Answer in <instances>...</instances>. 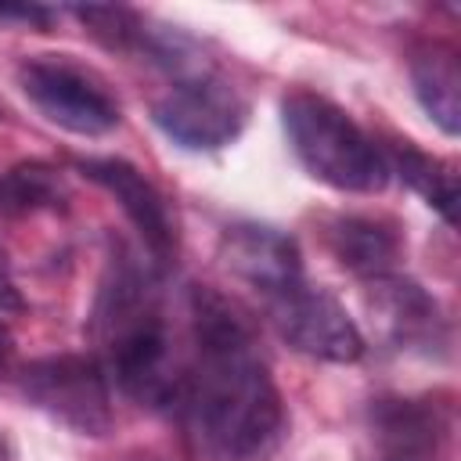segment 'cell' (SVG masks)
<instances>
[{
    "label": "cell",
    "instance_id": "30bf717a",
    "mask_svg": "<svg viewBox=\"0 0 461 461\" xmlns=\"http://www.w3.org/2000/svg\"><path fill=\"white\" fill-rule=\"evenodd\" d=\"M220 256H223V267L238 281H245L259 299H267L303 277V259H299L295 238L277 227H267V223L227 227L220 238Z\"/></svg>",
    "mask_w": 461,
    "mask_h": 461
},
{
    "label": "cell",
    "instance_id": "8992f818",
    "mask_svg": "<svg viewBox=\"0 0 461 461\" xmlns=\"http://www.w3.org/2000/svg\"><path fill=\"white\" fill-rule=\"evenodd\" d=\"M274 331L299 353L328 364H353L364 353V335L346 306L306 277L263 299Z\"/></svg>",
    "mask_w": 461,
    "mask_h": 461
},
{
    "label": "cell",
    "instance_id": "5bb4252c",
    "mask_svg": "<svg viewBox=\"0 0 461 461\" xmlns=\"http://www.w3.org/2000/svg\"><path fill=\"white\" fill-rule=\"evenodd\" d=\"M389 162V173L396 169L447 223H454V212H457V176L447 162L418 151L414 144H393V151L385 155Z\"/></svg>",
    "mask_w": 461,
    "mask_h": 461
},
{
    "label": "cell",
    "instance_id": "ba28073f",
    "mask_svg": "<svg viewBox=\"0 0 461 461\" xmlns=\"http://www.w3.org/2000/svg\"><path fill=\"white\" fill-rule=\"evenodd\" d=\"M447 421L432 400L378 396L364 414V461H443Z\"/></svg>",
    "mask_w": 461,
    "mask_h": 461
},
{
    "label": "cell",
    "instance_id": "d6986e66",
    "mask_svg": "<svg viewBox=\"0 0 461 461\" xmlns=\"http://www.w3.org/2000/svg\"><path fill=\"white\" fill-rule=\"evenodd\" d=\"M0 461H7V454H4V443H0Z\"/></svg>",
    "mask_w": 461,
    "mask_h": 461
},
{
    "label": "cell",
    "instance_id": "5b68a950",
    "mask_svg": "<svg viewBox=\"0 0 461 461\" xmlns=\"http://www.w3.org/2000/svg\"><path fill=\"white\" fill-rule=\"evenodd\" d=\"M18 86L47 122L68 133L101 137L119 126L115 97L101 86V79H94L86 68L72 65L68 58H54V54L25 58L18 65Z\"/></svg>",
    "mask_w": 461,
    "mask_h": 461
},
{
    "label": "cell",
    "instance_id": "3957f363",
    "mask_svg": "<svg viewBox=\"0 0 461 461\" xmlns=\"http://www.w3.org/2000/svg\"><path fill=\"white\" fill-rule=\"evenodd\" d=\"M281 122L295 158L313 180L357 194H375L385 187V151L335 101L313 90H292L281 101Z\"/></svg>",
    "mask_w": 461,
    "mask_h": 461
},
{
    "label": "cell",
    "instance_id": "4fadbf2b",
    "mask_svg": "<svg viewBox=\"0 0 461 461\" xmlns=\"http://www.w3.org/2000/svg\"><path fill=\"white\" fill-rule=\"evenodd\" d=\"M411 83L429 112V119L443 133L461 130V72H457V54L450 47H429L414 58L411 65Z\"/></svg>",
    "mask_w": 461,
    "mask_h": 461
},
{
    "label": "cell",
    "instance_id": "9a60e30c",
    "mask_svg": "<svg viewBox=\"0 0 461 461\" xmlns=\"http://www.w3.org/2000/svg\"><path fill=\"white\" fill-rule=\"evenodd\" d=\"M58 205H61V184L47 166L29 162L0 176V216H22Z\"/></svg>",
    "mask_w": 461,
    "mask_h": 461
},
{
    "label": "cell",
    "instance_id": "7a4b0ae2",
    "mask_svg": "<svg viewBox=\"0 0 461 461\" xmlns=\"http://www.w3.org/2000/svg\"><path fill=\"white\" fill-rule=\"evenodd\" d=\"M90 331L101 346L104 375L140 407L173 411L184 375L169 313L162 303V281L140 252L119 245L104 267Z\"/></svg>",
    "mask_w": 461,
    "mask_h": 461
},
{
    "label": "cell",
    "instance_id": "8fae6325",
    "mask_svg": "<svg viewBox=\"0 0 461 461\" xmlns=\"http://www.w3.org/2000/svg\"><path fill=\"white\" fill-rule=\"evenodd\" d=\"M367 306L375 310L389 342H396L400 349L432 353L447 339L436 299L421 285H414L411 277H403L396 270L367 281Z\"/></svg>",
    "mask_w": 461,
    "mask_h": 461
},
{
    "label": "cell",
    "instance_id": "7c38bea8",
    "mask_svg": "<svg viewBox=\"0 0 461 461\" xmlns=\"http://www.w3.org/2000/svg\"><path fill=\"white\" fill-rule=\"evenodd\" d=\"M328 249L331 256L360 274L364 281L393 274L396 259H400V238L393 234V227H385L382 220H367V216H339L328 223Z\"/></svg>",
    "mask_w": 461,
    "mask_h": 461
},
{
    "label": "cell",
    "instance_id": "9c48e42d",
    "mask_svg": "<svg viewBox=\"0 0 461 461\" xmlns=\"http://www.w3.org/2000/svg\"><path fill=\"white\" fill-rule=\"evenodd\" d=\"M76 166L86 180L101 184L122 205V212L130 216V223L140 234L148 256L155 263H166L176 249V230H173V216H169L162 191L126 158H79Z\"/></svg>",
    "mask_w": 461,
    "mask_h": 461
},
{
    "label": "cell",
    "instance_id": "277c9868",
    "mask_svg": "<svg viewBox=\"0 0 461 461\" xmlns=\"http://www.w3.org/2000/svg\"><path fill=\"white\" fill-rule=\"evenodd\" d=\"M18 389L32 407L79 436H104L112 429L108 375L97 357L61 353L32 360L22 367Z\"/></svg>",
    "mask_w": 461,
    "mask_h": 461
},
{
    "label": "cell",
    "instance_id": "ac0fdd59",
    "mask_svg": "<svg viewBox=\"0 0 461 461\" xmlns=\"http://www.w3.org/2000/svg\"><path fill=\"white\" fill-rule=\"evenodd\" d=\"M119 461H162V457H155V454H144V450H133V454H122Z\"/></svg>",
    "mask_w": 461,
    "mask_h": 461
},
{
    "label": "cell",
    "instance_id": "2e32d148",
    "mask_svg": "<svg viewBox=\"0 0 461 461\" xmlns=\"http://www.w3.org/2000/svg\"><path fill=\"white\" fill-rule=\"evenodd\" d=\"M54 11L36 4H0V22H29V25H50Z\"/></svg>",
    "mask_w": 461,
    "mask_h": 461
},
{
    "label": "cell",
    "instance_id": "6da1fadb",
    "mask_svg": "<svg viewBox=\"0 0 461 461\" xmlns=\"http://www.w3.org/2000/svg\"><path fill=\"white\" fill-rule=\"evenodd\" d=\"M187 353L176 414L216 461H249L285 429L281 393L241 313L212 288L187 295Z\"/></svg>",
    "mask_w": 461,
    "mask_h": 461
},
{
    "label": "cell",
    "instance_id": "e0dca14e",
    "mask_svg": "<svg viewBox=\"0 0 461 461\" xmlns=\"http://www.w3.org/2000/svg\"><path fill=\"white\" fill-rule=\"evenodd\" d=\"M0 310H22V295H18V285H14V274H11L4 249H0Z\"/></svg>",
    "mask_w": 461,
    "mask_h": 461
},
{
    "label": "cell",
    "instance_id": "52a82bcc",
    "mask_svg": "<svg viewBox=\"0 0 461 461\" xmlns=\"http://www.w3.org/2000/svg\"><path fill=\"white\" fill-rule=\"evenodd\" d=\"M245 115L249 108L241 94L227 79L209 76V72L184 76L151 104L155 126L173 144L191 148V151H216L230 144L241 133Z\"/></svg>",
    "mask_w": 461,
    "mask_h": 461
}]
</instances>
